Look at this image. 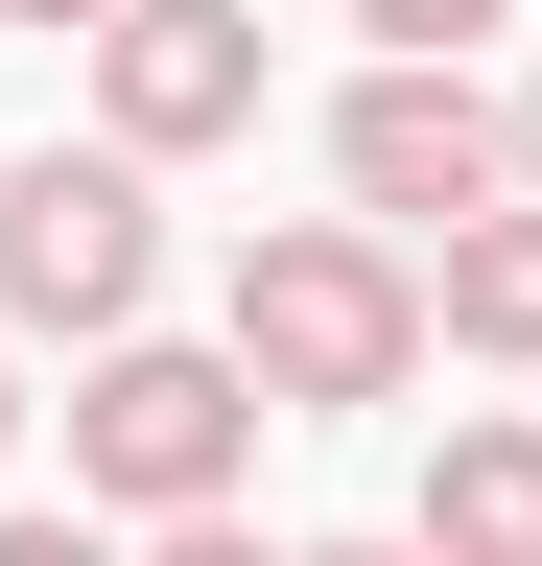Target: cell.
<instances>
[{"label": "cell", "instance_id": "1", "mask_svg": "<svg viewBox=\"0 0 542 566\" xmlns=\"http://www.w3.org/2000/svg\"><path fill=\"white\" fill-rule=\"evenodd\" d=\"M213 354H236L284 424H307V401H401V378H425V260L354 237V212H284V237H236Z\"/></svg>", "mask_w": 542, "mask_h": 566}, {"label": "cell", "instance_id": "2", "mask_svg": "<svg viewBox=\"0 0 542 566\" xmlns=\"http://www.w3.org/2000/svg\"><path fill=\"white\" fill-rule=\"evenodd\" d=\"M259 401L236 354H189V331H118V354H72V520H236V472H259Z\"/></svg>", "mask_w": 542, "mask_h": 566}, {"label": "cell", "instance_id": "3", "mask_svg": "<svg viewBox=\"0 0 542 566\" xmlns=\"http://www.w3.org/2000/svg\"><path fill=\"white\" fill-rule=\"evenodd\" d=\"M142 307H166V189L118 166V142H24V166H0V331L118 354Z\"/></svg>", "mask_w": 542, "mask_h": 566}, {"label": "cell", "instance_id": "4", "mask_svg": "<svg viewBox=\"0 0 542 566\" xmlns=\"http://www.w3.org/2000/svg\"><path fill=\"white\" fill-rule=\"evenodd\" d=\"M330 189H354V237L448 260L471 212H519V95H471V71H354V95H330Z\"/></svg>", "mask_w": 542, "mask_h": 566}, {"label": "cell", "instance_id": "5", "mask_svg": "<svg viewBox=\"0 0 542 566\" xmlns=\"http://www.w3.org/2000/svg\"><path fill=\"white\" fill-rule=\"evenodd\" d=\"M95 142L118 166H213V142H259V0H118V48H95Z\"/></svg>", "mask_w": 542, "mask_h": 566}, {"label": "cell", "instance_id": "6", "mask_svg": "<svg viewBox=\"0 0 542 566\" xmlns=\"http://www.w3.org/2000/svg\"><path fill=\"white\" fill-rule=\"evenodd\" d=\"M401 566H542V424H448L401 495Z\"/></svg>", "mask_w": 542, "mask_h": 566}, {"label": "cell", "instance_id": "7", "mask_svg": "<svg viewBox=\"0 0 542 566\" xmlns=\"http://www.w3.org/2000/svg\"><path fill=\"white\" fill-rule=\"evenodd\" d=\"M425 354H496V378H542V212H471V237L425 260Z\"/></svg>", "mask_w": 542, "mask_h": 566}, {"label": "cell", "instance_id": "8", "mask_svg": "<svg viewBox=\"0 0 542 566\" xmlns=\"http://www.w3.org/2000/svg\"><path fill=\"white\" fill-rule=\"evenodd\" d=\"M354 24H378V71H471L496 24H542V0H354Z\"/></svg>", "mask_w": 542, "mask_h": 566}, {"label": "cell", "instance_id": "9", "mask_svg": "<svg viewBox=\"0 0 542 566\" xmlns=\"http://www.w3.org/2000/svg\"><path fill=\"white\" fill-rule=\"evenodd\" d=\"M0 566H142L118 520H24V495H0Z\"/></svg>", "mask_w": 542, "mask_h": 566}, {"label": "cell", "instance_id": "10", "mask_svg": "<svg viewBox=\"0 0 542 566\" xmlns=\"http://www.w3.org/2000/svg\"><path fill=\"white\" fill-rule=\"evenodd\" d=\"M142 566H307V543H259V520H166Z\"/></svg>", "mask_w": 542, "mask_h": 566}, {"label": "cell", "instance_id": "11", "mask_svg": "<svg viewBox=\"0 0 542 566\" xmlns=\"http://www.w3.org/2000/svg\"><path fill=\"white\" fill-rule=\"evenodd\" d=\"M0 24H24V48H118V0H0Z\"/></svg>", "mask_w": 542, "mask_h": 566}, {"label": "cell", "instance_id": "12", "mask_svg": "<svg viewBox=\"0 0 542 566\" xmlns=\"http://www.w3.org/2000/svg\"><path fill=\"white\" fill-rule=\"evenodd\" d=\"M519 212H542V71H519Z\"/></svg>", "mask_w": 542, "mask_h": 566}, {"label": "cell", "instance_id": "13", "mask_svg": "<svg viewBox=\"0 0 542 566\" xmlns=\"http://www.w3.org/2000/svg\"><path fill=\"white\" fill-rule=\"evenodd\" d=\"M0 449H24V354H0Z\"/></svg>", "mask_w": 542, "mask_h": 566}, {"label": "cell", "instance_id": "14", "mask_svg": "<svg viewBox=\"0 0 542 566\" xmlns=\"http://www.w3.org/2000/svg\"><path fill=\"white\" fill-rule=\"evenodd\" d=\"M307 566H401V543H307Z\"/></svg>", "mask_w": 542, "mask_h": 566}]
</instances>
